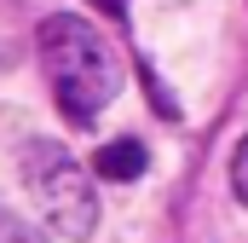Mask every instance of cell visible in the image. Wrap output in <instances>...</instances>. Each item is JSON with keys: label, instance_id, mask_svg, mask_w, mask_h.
<instances>
[{"label": "cell", "instance_id": "1", "mask_svg": "<svg viewBox=\"0 0 248 243\" xmlns=\"http://www.w3.org/2000/svg\"><path fill=\"white\" fill-rule=\"evenodd\" d=\"M41 64H46V87H52L69 127H93L98 110L122 93L116 47L75 12H52L41 23Z\"/></svg>", "mask_w": 248, "mask_h": 243}, {"label": "cell", "instance_id": "2", "mask_svg": "<svg viewBox=\"0 0 248 243\" xmlns=\"http://www.w3.org/2000/svg\"><path fill=\"white\" fill-rule=\"evenodd\" d=\"M17 168H23V185H29V197L41 203V214H46V226L69 243H87L98 232V197H93V174L63 151L52 139H29L23 145V156H17Z\"/></svg>", "mask_w": 248, "mask_h": 243}, {"label": "cell", "instance_id": "3", "mask_svg": "<svg viewBox=\"0 0 248 243\" xmlns=\"http://www.w3.org/2000/svg\"><path fill=\"white\" fill-rule=\"evenodd\" d=\"M144 162H150V156H144V145H139V139H110V145L93 156V168H98L104 180H139V174H144Z\"/></svg>", "mask_w": 248, "mask_h": 243}, {"label": "cell", "instance_id": "4", "mask_svg": "<svg viewBox=\"0 0 248 243\" xmlns=\"http://www.w3.org/2000/svg\"><path fill=\"white\" fill-rule=\"evenodd\" d=\"M231 191H237V203L248 208V133H243V145H237V156H231Z\"/></svg>", "mask_w": 248, "mask_h": 243}, {"label": "cell", "instance_id": "5", "mask_svg": "<svg viewBox=\"0 0 248 243\" xmlns=\"http://www.w3.org/2000/svg\"><path fill=\"white\" fill-rule=\"evenodd\" d=\"M0 243H46V238H41V232H29L17 214H6V208H0Z\"/></svg>", "mask_w": 248, "mask_h": 243}, {"label": "cell", "instance_id": "6", "mask_svg": "<svg viewBox=\"0 0 248 243\" xmlns=\"http://www.w3.org/2000/svg\"><path fill=\"white\" fill-rule=\"evenodd\" d=\"M98 6H104L110 17H127V6H122V0H98Z\"/></svg>", "mask_w": 248, "mask_h": 243}]
</instances>
